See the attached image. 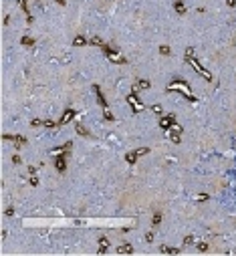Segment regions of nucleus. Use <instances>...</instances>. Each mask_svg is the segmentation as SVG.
Segmentation results:
<instances>
[{
    "mask_svg": "<svg viewBox=\"0 0 236 256\" xmlns=\"http://www.w3.org/2000/svg\"><path fill=\"white\" fill-rule=\"evenodd\" d=\"M186 63L194 67V71H196L198 75H202L206 81H212V75H210V71H206L204 67L198 63V59L194 57V49H192V46H188V49H186Z\"/></svg>",
    "mask_w": 236,
    "mask_h": 256,
    "instance_id": "nucleus-1",
    "label": "nucleus"
},
{
    "mask_svg": "<svg viewBox=\"0 0 236 256\" xmlns=\"http://www.w3.org/2000/svg\"><path fill=\"white\" fill-rule=\"evenodd\" d=\"M174 89H178V91H182L184 93V97H186L188 101H192V103H194L196 101V97L192 95V91H190V87H188V83L184 79H174L170 83V87H168V91H174Z\"/></svg>",
    "mask_w": 236,
    "mask_h": 256,
    "instance_id": "nucleus-2",
    "label": "nucleus"
},
{
    "mask_svg": "<svg viewBox=\"0 0 236 256\" xmlns=\"http://www.w3.org/2000/svg\"><path fill=\"white\" fill-rule=\"evenodd\" d=\"M103 53H105V55H107V59H109L111 63H115V65H125V63H127V59L123 57V55H119L117 50H115L113 46H109V45L103 46Z\"/></svg>",
    "mask_w": 236,
    "mask_h": 256,
    "instance_id": "nucleus-3",
    "label": "nucleus"
},
{
    "mask_svg": "<svg viewBox=\"0 0 236 256\" xmlns=\"http://www.w3.org/2000/svg\"><path fill=\"white\" fill-rule=\"evenodd\" d=\"M127 103L131 105V109H133L135 113H137V111H141V109H143V103L139 101V97H137V93H135V91L131 93V95H127Z\"/></svg>",
    "mask_w": 236,
    "mask_h": 256,
    "instance_id": "nucleus-4",
    "label": "nucleus"
},
{
    "mask_svg": "<svg viewBox=\"0 0 236 256\" xmlns=\"http://www.w3.org/2000/svg\"><path fill=\"white\" fill-rule=\"evenodd\" d=\"M55 168H57L59 173H63L67 169V151H61V155H57V159H55Z\"/></svg>",
    "mask_w": 236,
    "mask_h": 256,
    "instance_id": "nucleus-5",
    "label": "nucleus"
},
{
    "mask_svg": "<svg viewBox=\"0 0 236 256\" xmlns=\"http://www.w3.org/2000/svg\"><path fill=\"white\" fill-rule=\"evenodd\" d=\"M174 125H176V117H174V115H164V117H160V127L164 131L171 129Z\"/></svg>",
    "mask_w": 236,
    "mask_h": 256,
    "instance_id": "nucleus-6",
    "label": "nucleus"
},
{
    "mask_svg": "<svg viewBox=\"0 0 236 256\" xmlns=\"http://www.w3.org/2000/svg\"><path fill=\"white\" fill-rule=\"evenodd\" d=\"M2 139H4V141H14V145H16V147H22L24 143H26V139H24L22 135H8V133H4V135H2Z\"/></svg>",
    "mask_w": 236,
    "mask_h": 256,
    "instance_id": "nucleus-7",
    "label": "nucleus"
},
{
    "mask_svg": "<svg viewBox=\"0 0 236 256\" xmlns=\"http://www.w3.org/2000/svg\"><path fill=\"white\" fill-rule=\"evenodd\" d=\"M75 115H77L75 109H67L65 113H63V117L59 119V125H67L69 121H73V119H75Z\"/></svg>",
    "mask_w": 236,
    "mask_h": 256,
    "instance_id": "nucleus-8",
    "label": "nucleus"
},
{
    "mask_svg": "<svg viewBox=\"0 0 236 256\" xmlns=\"http://www.w3.org/2000/svg\"><path fill=\"white\" fill-rule=\"evenodd\" d=\"M93 91H95V95H97V101H99V105H101L103 109H107V99H105V95H103L101 87H99V85H93Z\"/></svg>",
    "mask_w": 236,
    "mask_h": 256,
    "instance_id": "nucleus-9",
    "label": "nucleus"
},
{
    "mask_svg": "<svg viewBox=\"0 0 236 256\" xmlns=\"http://www.w3.org/2000/svg\"><path fill=\"white\" fill-rule=\"evenodd\" d=\"M160 252H164V254H178V252H180V248H176V246H166V244H161V246H160Z\"/></svg>",
    "mask_w": 236,
    "mask_h": 256,
    "instance_id": "nucleus-10",
    "label": "nucleus"
},
{
    "mask_svg": "<svg viewBox=\"0 0 236 256\" xmlns=\"http://www.w3.org/2000/svg\"><path fill=\"white\" fill-rule=\"evenodd\" d=\"M174 10L178 12V14H186V4H184L182 0H176L174 2Z\"/></svg>",
    "mask_w": 236,
    "mask_h": 256,
    "instance_id": "nucleus-11",
    "label": "nucleus"
},
{
    "mask_svg": "<svg viewBox=\"0 0 236 256\" xmlns=\"http://www.w3.org/2000/svg\"><path fill=\"white\" fill-rule=\"evenodd\" d=\"M107 248H109V240H107L105 236L99 238V254H105V252H107Z\"/></svg>",
    "mask_w": 236,
    "mask_h": 256,
    "instance_id": "nucleus-12",
    "label": "nucleus"
},
{
    "mask_svg": "<svg viewBox=\"0 0 236 256\" xmlns=\"http://www.w3.org/2000/svg\"><path fill=\"white\" fill-rule=\"evenodd\" d=\"M137 157H139V155H137V151H129V153H125V161H127L129 165H133V164H135Z\"/></svg>",
    "mask_w": 236,
    "mask_h": 256,
    "instance_id": "nucleus-13",
    "label": "nucleus"
},
{
    "mask_svg": "<svg viewBox=\"0 0 236 256\" xmlns=\"http://www.w3.org/2000/svg\"><path fill=\"white\" fill-rule=\"evenodd\" d=\"M117 252L119 254H131V252H133V246H131V244H121L117 248Z\"/></svg>",
    "mask_w": 236,
    "mask_h": 256,
    "instance_id": "nucleus-14",
    "label": "nucleus"
},
{
    "mask_svg": "<svg viewBox=\"0 0 236 256\" xmlns=\"http://www.w3.org/2000/svg\"><path fill=\"white\" fill-rule=\"evenodd\" d=\"M160 224H161V212H156L153 218H152V226H153V228H157Z\"/></svg>",
    "mask_w": 236,
    "mask_h": 256,
    "instance_id": "nucleus-15",
    "label": "nucleus"
},
{
    "mask_svg": "<svg viewBox=\"0 0 236 256\" xmlns=\"http://www.w3.org/2000/svg\"><path fill=\"white\" fill-rule=\"evenodd\" d=\"M83 45H87V38L85 36H75V40H73V46H83Z\"/></svg>",
    "mask_w": 236,
    "mask_h": 256,
    "instance_id": "nucleus-16",
    "label": "nucleus"
},
{
    "mask_svg": "<svg viewBox=\"0 0 236 256\" xmlns=\"http://www.w3.org/2000/svg\"><path fill=\"white\" fill-rule=\"evenodd\" d=\"M75 131H77L79 135H83V137H89V129H87L85 125H77V127H75Z\"/></svg>",
    "mask_w": 236,
    "mask_h": 256,
    "instance_id": "nucleus-17",
    "label": "nucleus"
},
{
    "mask_svg": "<svg viewBox=\"0 0 236 256\" xmlns=\"http://www.w3.org/2000/svg\"><path fill=\"white\" fill-rule=\"evenodd\" d=\"M89 42H91L93 46H101V49H103V46H105V42H103L99 36H93V38H91V40H89Z\"/></svg>",
    "mask_w": 236,
    "mask_h": 256,
    "instance_id": "nucleus-18",
    "label": "nucleus"
},
{
    "mask_svg": "<svg viewBox=\"0 0 236 256\" xmlns=\"http://www.w3.org/2000/svg\"><path fill=\"white\" fill-rule=\"evenodd\" d=\"M20 42H22L24 46H32L34 45V38L32 36H22V38H20Z\"/></svg>",
    "mask_w": 236,
    "mask_h": 256,
    "instance_id": "nucleus-19",
    "label": "nucleus"
},
{
    "mask_svg": "<svg viewBox=\"0 0 236 256\" xmlns=\"http://www.w3.org/2000/svg\"><path fill=\"white\" fill-rule=\"evenodd\" d=\"M170 139H171L174 143H180V131H178V129H174V131L170 133Z\"/></svg>",
    "mask_w": 236,
    "mask_h": 256,
    "instance_id": "nucleus-20",
    "label": "nucleus"
},
{
    "mask_svg": "<svg viewBox=\"0 0 236 256\" xmlns=\"http://www.w3.org/2000/svg\"><path fill=\"white\" fill-rule=\"evenodd\" d=\"M135 89H149V81H137V85H135Z\"/></svg>",
    "mask_w": 236,
    "mask_h": 256,
    "instance_id": "nucleus-21",
    "label": "nucleus"
},
{
    "mask_svg": "<svg viewBox=\"0 0 236 256\" xmlns=\"http://www.w3.org/2000/svg\"><path fill=\"white\" fill-rule=\"evenodd\" d=\"M160 53H161V55H164V57H168V55L171 53V49H170V46H168V45H161V46H160Z\"/></svg>",
    "mask_w": 236,
    "mask_h": 256,
    "instance_id": "nucleus-22",
    "label": "nucleus"
},
{
    "mask_svg": "<svg viewBox=\"0 0 236 256\" xmlns=\"http://www.w3.org/2000/svg\"><path fill=\"white\" fill-rule=\"evenodd\" d=\"M194 244V236H186L184 238V246H192Z\"/></svg>",
    "mask_w": 236,
    "mask_h": 256,
    "instance_id": "nucleus-23",
    "label": "nucleus"
},
{
    "mask_svg": "<svg viewBox=\"0 0 236 256\" xmlns=\"http://www.w3.org/2000/svg\"><path fill=\"white\" fill-rule=\"evenodd\" d=\"M103 117H105L107 121H113V119H115V117H113V113H111V111H107V109H105V113H103Z\"/></svg>",
    "mask_w": 236,
    "mask_h": 256,
    "instance_id": "nucleus-24",
    "label": "nucleus"
},
{
    "mask_svg": "<svg viewBox=\"0 0 236 256\" xmlns=\"http://www.w3.org/2000/svg\"><path fill=\"white\" fill-rule=\"evenodd\" d=\"M18 4H20V8H22V10H24V12H26V14H28V6H26V0H18ZM28 16H31V14H28Z\"/></svg>",
    "mask_w": 236,
    "mask_h": 256,
    "instance_id": "nucleus-25",
    "label": "nucleus"
},
{
    "mask_svg": "<svg viewBox=\"0 0 236 256\" xmlns=\"http://www.w3.org/2000/svg\"><path fill=\"white\" fill-rule=\"evenodd\" d=\"M42 127H49V129H53V127H55V121L46 119V121H42Z\"/></svg>",
    "mask_w": 236,
    "mask_h": 256,
    "instance_id": "nucleus-26",
    "label": "nucleus"
},
{
    "mask_svg": "<svg viewBox=\"0 0 236 256\" xmlns=\"http://www.w3.org/2000/svg\"><path fill=\"white\" fill-rule=\"evenodd\" d=\"M196 200H198V202H206V200H208V194H198Z\"/></svg>",
    "mask_w": 236,
    "mask_h": 256,
    "instance_id": "nucleus-27",
    "label": "nucleus"
},
{
    "mask_svg": "<svg viewBox=\"0 0 236 256\" xmlns=\"http://www.w3.org/2000/svg\"><path fill=\"white\" fill-rule=\"evenodd\" d=\"M198 250H200V252H206V250H208V244H206V242H200V244H198Z\"/></svg>",
    "mask_w": 236,
    "mask_h": 256,
    "instance_id": "nucleus-28",
    "label": "nucleus"
},
{
    "mask_svg": "<svg viewBox=\"0 0 236 256\" xmlns=\"http://www.w3.org/2000/svg\"><path fill=\"white\" fill-rule=\"evenodd\" d=\"M152 111H153V113H157V115H161V105H153Z\"/></svg>",
    "mask_w": 236,
    "mask_h": 256,
    "instance_id": "nucleus-29",
    "label": "nucleus"
},
{
    "mask_svg": "<svg viewBox=\"0 0 236 256\" xmlns=\"http://www.w3.org/2000/svg\"><path fill=\"white\" fill-rule=\"evenodd\" d=\"M20 161H22V159H20V155H12V164H14V165H18Z\"/></svg>",
    "mask_w": 236,
    "mask_h": 256,
    "instance_id": "nucleus-30",
    "label": "nucleus"
},
{
    "mask_svg": "<svg viewBox=\"0 0 236 256\" xmlns=\"http://www.w3.org/2000/svg\"><path fill=\"white\" fill-rule=\"evenodd\" d=\"M31 125H32V127H38V125H42V121H41V119H32Z\"/></svg>",
    "mask_w": 236,
    "mask_h": 256,
    "instance_id": "nucleus-31",
    "label": "nucleus"
},
{
    "mask_svg": "<svg viewBox=\"0 0 236 256\" xmlns=\"http://www.w3.org/2000/svg\"><path fill=\"white\" fill-rule=\"evenodd\" d=\"M145 242H153V232H147V234H145Z\"/></svg>",
    "mask_w": 236,
    "mask_h": 256,
    "instance_id": "nucleus-32",
    "label": "nucleus"
},
{
    "mask_svg": "<svg viewBox=\"0 0 236 256\" xmlns=\"http://www.w3.org/2000/svg\"><path fill=\"white\" fill-rule=\"evenodd\" d=\"M6 216H14V208H6V212H4Z\"/></svg>",
    "mask_w": 236,
    "mask_h": 256,
    "instance_id": "nucleus-33",
    "label": "nucleus"
},
{
    "mask_svg": "<svg viewBox=\"0 0 236 256\" xmlns=\"http://www.w3.org/2000/svg\"><path fill=\"white\" fill-rule=\"evenodd\" d=\"M31 186H38V178H34V176L31 178Z\"/></svg>",
    "mask_w": 236,
    "mask_h": 256,
    "instance_id": "nucleus-34",
    "label": "nucleus"
},
{
    "mask_svg": "<svg viewBox=\"0 0 236 256\" xmlns=\"http://www.w3.org/2000/svg\"><path fill=\"white\" fill-rule=\"evenodd\" d=\"M55 2H57V4H61V6H65V4H67V0H55Z\"/></svg>",
    "mask_w": 236,
    "mask_h": 256,
    "instance_id": "nucleus-35",
    "label": "nucleus"
},
{
    "mask_svg": "<svg viewBox=\"0 0 236 256\" xmlns=\"http://www.w3.org/2000/svg\"><path fill=\"white\" fill-rule=\"evenodd\" d=\"M228 6H236V0H228Z\"/></svg>",
    "mask_w": 236,
    "mask_h": 256,
    "instance_id": "nucleus-36",
    "label": "nucleus"
}]
</instances>
